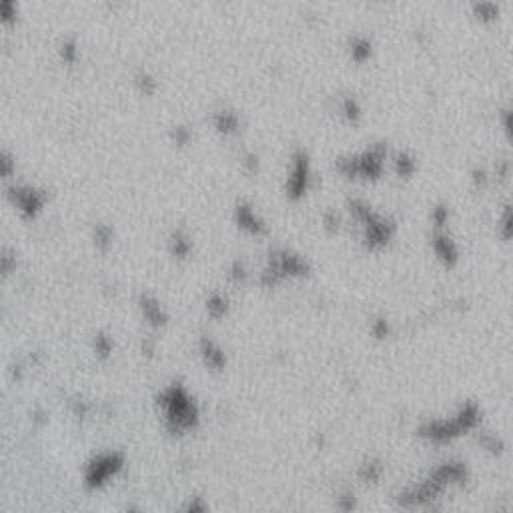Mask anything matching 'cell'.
<instances>
[{"label":"cell","instance_id":"cell-1","mask_svg":"<svg viewBox=\"0 0 513 513\" xmlns=\"http://www.w3.org/2000/svg\"><path fill=\"white\" fill-rule=\"evenodd\" d=\"M160 405L167 409V421L175 431H185L197 425V407L194 403L189 399V395L185 393L183 387H171L162 393L160 397Z\"/></svg>","mask_w":513,"mask_h":513},{"label":"cell","instance_id":"cell-2","mask_svg":"<svg viewBox=\"0 0 513 513\" xmlns=\"http://www.w3.org/2000/svg\"><path fill=\"white\" fill-rule=\"evenodd\" d=\"M349 207H351V213L355 215V219L361 221L363 227H365V245H367L369 249L375 251V249L385 247L389 243V239H391V235H393V224L389 223L387 219H383V217L375 215L371 210V207H367L361 201H351Z\"/></svg>","mask_w":513,"mask_h":513},{"label":"cell","instance_id":"cell-3","mask_svg":"<svg viewBox=\"0 0 513 513\" xmlns=\"http://www.w3.org/2000/svg\"><path fill=\"white\" fill-rule=\"evenodd\" d=\"M383 160H385V146L377 144L371 151H365L359 157H349V159H341L337 162L339 171L347 178H367V181H377L381 173H383Z\"/></svg>","mask_w":513,"mask_h":513},{"label":"cell","instance_id":"cell-4","mask_svg":"<svg viewBox=\"0 0 513 513\" xmlns=\"http://www.w3.org/2000/svg\"><path fill=\"white\" fill-rule=\"evenodd\" d=\"M309 273V265L303 259L289 251H277L269 256V265L261 277V283L265 287H275L287 277H305Z\"/></svg>","mask_w":513,"mask_h":513},{"label":"cell","instance_id":"cell-5","mask_svg":"<svg viewBox=\"0 0 513 513\" xmlns=\"http://www.w3.org/2000/svg\"><path fill=\"white\" fill-rule=\"evenodd\" d=\"M6 197L24 219H34L38 213H43V208L47 205V194L29 185L10 187Z\"/></svg>","mask_w":513,"mask_h":513},{"label":"cell","instance_id":"cell-6","mask_svg":"<svg viewBox=\"0 0 513 513\" xmlns=\"http://www.w3.org/2000/svg\"><path fill=\"white\" fill-rule=\"evenodd\" d=\"M309 176H311V167H309V159L303 151H299L293 159V171L289 175L287 181V197L293 201L303 199L305 192L309 189Z\"/></svg>","mask_w":513,"mask_h":513},{"label":"cell","instance_id":"cell-7","mask_svg":"<svg viewBox=\"0 0 513 513\" xmlns=\"http://www.w3.org/2000/svg\"><path fill=\"white\" fill-rule=\"evenodd\" d=\"M121 467H123V457L118 453H109V455L96 457L86 469L89 487H100L111 475H114L116 471H121Z\"/></svg>","mask_w":513,"mask_h":513},{"label":"cell","instance_id":"cell-8","mask_svg":"<svg viewBox=\"0 0 513 513\" xmlns=\"http://www.w3.org/2000/svg\"><path fill=\"white\" fill-rule=\"evenodd\" d=\"M419 435L429 439L433 443H449L455 437L464 435V429L459 427V423L455 419H451V421H429V423H425L419 429Z\"/></svg>","mask_w":513,"mask_h":513},{"label":"cell","instance_id":"cell-9","mask_svg":"<svg viewBox=\"0 0 513 513\" xmlns=\"http://www.w3.org/2000/svg\"><path fill=\"white\" fill-rule=\"evenodd\" d=\"M235 219H237V224L240 229L251 233V235H265L267 233L265 223L256 217V213L249 203H240L237 210H235Z\"/></svg>","mask_w":513,"mask_h":513},{"label":"cell","instance_id":"cell-10","mask_svg":"<svg viewBox=\"0 0 513 513\" xmlns=\"http://www.w3.org/2000/svg\"><path fill=\"white\" fill-rule=\"evenodd\" d=\"M433 251H435L437 259L449 269H453L459 261V251L447 235H435L433 237Z\"/></svg>","mask_w":513,"mask_h":513},{"label":"cell","instance_id":"cell-11","mask_svg":"<svg viewBox=\"0 0 513 513\" xmlns=\"http://www.w3.org/2000/svg\"><path fill=\"white\" fill-rule=\"evenodd\" d=\"M20 18V0H0V26L15 29Z\"/></svg>","mask_w":513,"mask_h":513},{"label":"cell","instance_id":"cell-12","mask_svg":"<svg viewBox=\"0 0 513 513\" xmlns=\"http://www.w3.org/2000/svg\"><path fill=\"white\" fill-rule=\"evenodd\" d=\"M213 125L221 135H235L239 130V116L231 111H219L213 116Z\"/></svg>","mask_w":513,"mask_h":513},{"label":"cell","instance_id":"cell-13","mask_svg":"<svg viewBox=\"0 0 513 513\" xmlns=\"http://www.w3.org/2000/svg\"><path fill=\"white\" fill-rule=\"evenodd\" d=\"M201 349H203V357H205V363H207L208 367L215 369V371H223L224 365H227V359H224V353L215 343L203 339Z\"/></svg>","mask_w":513,"mask_h":513},{"label":"cell","instance_id":"cell-14","mask_svg":"<svg viewBox=\"0 0 513 513\" xmlns=\"http://www.w3.org/2000/svg\"><path fill=\"white\" fill-rule=\"evenodd\" d=\"M141 309L144 313V319L148 321L153 327H162L167 323V317H164V311L160 309V305L155 301V299H148L144 297L141 301Z\"/></svg>","mask_w":513,"mask_h":513},{"label":"cell","instance_id":"cell-15","mask_svg":"<svg viewBox=\"0 0 513 513\" xmlns=\"http://www.w3.org/2000/svg\"><path fill=\"white\" fill-rule=\"evenodd\" d=\"M59 56H61V61L63 64L66 66H72V64L79 61L80 56V50H79V45H77V40H72V38H66L61 43V47H59Z\"/></svg>","mask_w":513,"mask_h":513},{"label":"cell","instance_id":"cell-16","mask_svg":"<svg viewBox=\"0 0 513 513\" xmlns=\"http://www.w3.org/2000/svg\"><path fill=\"white\" fill-rule=\"evenodd\" d=\"M135 86L139 89V93H141V95L151 96L157 93L159 82L155 80L153 75H148L146 70H141V72H137V75H135Z\"/></svg>","mask_w":513,"mask_h":513},{"label":"cell","instance_id":"cell-17","mask_svg":"<svg viewBox=\"0 0 513 513\" xmlns=\"http://www.w3.org/2000/svg\"><path fill=\"white\" fill-rule=\"evenodd\" d=\"M207 311L213 319H223L224 315H227V311H229V301L224 299L223 295L215 293V295L208 297Z\"/></svg>","mask_w":513,"mask_h":513},{"label":"cell","instance_id":"cell-18","mask_svg":"<svg viewBox=\"0 0 513 513\" xmlns=\"http://www.w3.org/2000/svg\"><path fill=\"white\" fill-rule=\"evenodd\" d=\"M191 249L192 243L185 233H175L173 235V239H171V251H173V255L178 256V259H185V256L191 253Z\"/></svg>","mask_w":513,"mask_h":513},{"label":"cell","instance_id":"cell-19","mask_svg":"<svg viewBox=\"0 0 513 513\" xmlns=\"http://www.w3.org/2000/svg\"><path fill=\"white\" fill-rule=\"evenodd\" d=\"M373 48L367 38H355L351 45V59L355 63H365L369 56H371Z\"/></svg>","mask_w":513,"mask_h":513},{"label":"cell","instance_id":"cell-20","mask_svg":"<svg viewBox=\"0 0 513 513\" xmlns=\"http://www.w3.org/2000/svg\"><path fill=\"white\" fill-rule=\"evenodd\" d=\"M395 169H397V175L399 176H403V178H411L413 173H415L417 162L411 155L401 153V155H397V159H395Z\"/></svg>","mask_w":513,"mask_h":513},{"label":"cell","instance_id":"cell-21","mask_svg":"<svg viewBox=\"0 0 513 513\" xmlns=\"http://www.w3.org/2000/svg\"><path fill=\"white\" fill-rule=\"evenodd\" d=\"M383 475V465L377 464V461H367L365 465H361L359 469V477L363 481H371V483H377L379 477Z\"/></svg>","mask_w":513,"mask_h":513},{"label":"cell","instance_id":"cell-22","mask_svg":"<svg viewBox=\"0 0 513 513\" xmlns=\"http://www.w3.org/2000/svg\"><path fill=\"white\" fill-rule=\"evenodd\" d=\"M475 16L480 18V20H496L497 18V6L493 2H489V0H480L477 4H475Z\"/></svg>","mask_w":513,"mask_h":513},{"label":"cell","instance_id":"cell-23","mask_svg":"<svg viewBox=\"0 0 513 513\" xmlns=\"http://www.w3.org/2000/svg\"><path fill=\"white\" fill-rule=\"evenodd\" d=\"M343 114L347 116L349 123H357L359 116H361V107H359V102L355 98H351V96L343 100Z\"/></svg>","mask_w":513,"mask_h":513},{"label":"cell","instance_id":"cell-24","mask_svg":"<svg viewBox=\"0 0 513 513\" xmlns=\"http://www.w3.org/2000/svg\"><path fill=\"white\" fill-rule=\"evenodd\" d=\"M95 243L100 247V249H107L109 245H111L112 240V231L111 227H107V224H98L95 231Z\"/></svg>","mask_w":513,"mask_h":513},{"label":"cell","instance_id":"cell-25","mask_svg":"<svg viewBox=\"0 0 513 513\" xmlns=\"http://www.w3.org/2000/svg\"><path fill=\"white\" fill-rule=\"evenodd\" d=\"M15 173V159L8 153L0 151V178H8Z\"/></svg>","mask_w":513,"mask_h":513},{"label":"cell","instance_id":"cell-26","mask_svg":"<svg viewBox=\"0 0 513 513\" xmlns=\"http://www.w3.org/2000/svg\"><path fill=\"white\" fill-rule=\"evenodd\" d=\"M480 443L483 445V447L487 449V451H491V453H499V451L503 449V443H501L497 437H493V435H487V433H483V435H481Z\"/></svg>","mask_w":513,"mask_h":513},{"label":"cell","instance_id":"cell-27","mask_svg":"<svg viewBox=\"0 0 513 513\" xmlns=\"http://www.w3.org/2000/svg\"><path fill=\"white\" fill-rule=\"evenodd\" d=\"M173 137H175V143L178 144V146H185V144H189V143H191V139H192L191 130H189V128H185V127H176L175 130H173Z\"/></svg>","mask_w":513,"mask_h":513},{"label":"cell","instance_id":"cell-28","mask_svg":"<svg viewBox=\"0 0 513 513\" xmlns=\"http://www.w3.org/2000/svg\"><path fill=\"white\" fill-rule=\"evenodd\" d=\"M371 331H373V335L377 337V339H385V337L389 335V323H387V319L373 321Z\"/></svg>","mask_w":513,"mask_h":513},{"label":"cell","instance_id":"cell-29","mask_svg":"<svg viewBox=\"0 0 513 513\" xmlns=\"http://www.w3.org/2000/svg\"><path fill=\"white\" fill-rule=\"evenodd\" d=\"M96 351H98V355H102V357H109L112 351V343L107 337H96Z\"/></svg>","mask_w":513,"mask_h":513},{"label":"cell","instance_id":"cell-30","mask_svg":"<svg viewBox=\"0 0 513 513\" xmlns=\"http://www.w3.org/2000/svg\"><path fill=\"white\" fill-rule=\"evenodd\" d=\"M449 219V210L445 207H435L433 208V223L437 227H443L447 223Z\"/></svg>","mask_w":513,"mask_h":513},{"label":"cell","instance_id":"cell-31","mask_svg":"<svg viewBox=\"0 0 513 513\" xmlns=\"http://www.w3.org/2000/svg\"><path fill=\"white\" fill-rule=\"evenodd\" d=\"M231 277H233V281L235 283H239V281H245V277H247V273H245V267H243V263H235L233 265V269H231Z\"/></svg>","mask_w":513,"mask_h":513},{"label":"cell","instance_id":"cell-32","mask_svg":"<svg viewBox=\"0 0 513 513\" xmlns=\"http://www.w3.org/2000/svg\"><path fill=\"white\" fill-rule=\"evenodd\" d=\"M339 507L343 512H351L353 507H355V499H353L351 493H345V496L339 497Z\"/></svg>","mask_w":513,"mask_h":513},{"label":"cell","instance_id":"cell-33","mask_svg":"<svg viewBox=\"0 0 513 513\" xmlns=\"http://www.w3.org/2000/svg\"><path fill=\"white\" fill-rule=\"evenodd\" d=\"M325 224H327V229H329V231H335L337 227H339V219H337V215H333V213H327V215H325Z\"/></svg>","mask_w":513,"mask_h":513},{"label":"cell","instance_id":"cell-34","mask_svg":"<svg viewBox=\"0 0 513 513\" xmlns=\"http://www.w3.org/2000/svg\"><path fill=\"white\" fill-rule=\"evenodd\" d=\"M245 167H247L251 173H255L256 169H259V159H256L255 155H247V159H245Z\"/></svg>","mask_w":513,"mask_h":513}]
</instances>
